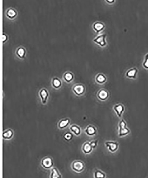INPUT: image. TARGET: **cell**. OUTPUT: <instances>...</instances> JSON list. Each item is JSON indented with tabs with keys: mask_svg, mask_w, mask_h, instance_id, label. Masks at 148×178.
Masks as SVG:
<instances>
[{
	"mask_svg": "<svg viewBox=\"0 0 148 178\" xmlns=\"http://www.w3.org/2000/svg\"><path fill=\"white\" fill-rule=\"evenodd\" d=\"M130 132V130L126 127V123L124 120L122 119L119 123V136H125Z\"/></svg>",
	"mask_w": 148,
	"mask_h": 178,
	"instance_id": "cell-1",
	"label": "cell"
},
{
	"mask_svg": "<svg viewBox=\"0 0 148 178\" xmlns=\"http://www.w3.org/2000/svg\"><path fill=\"white\" fill-rule=\"evenodd\" d=\"M72 169L76 172H80L83 171L84 168V164L81 161H75L72 165Z\"/></svg>",
	"mask_w": 148,
	"mask_h": 178,
	"instance_id": "cell-2",
	"label": "cell"
},
{
	"mask_svg": "<svg viewBox=\"0 0 148 178\" xmlns=\"http://www.w3.org/2000/svg\"><path fill=\"white\" fill-rule=\"evenodd\" d=\"M41 163L44 168L47 169L52 168L53 165L52 159L49 157H46L44 158L41 161Z\"/></svg>",
	"mask_w": 148,
	"mask_h": 178,
	"instance_id": "cell-3",
	"label": "cell"
},
{
	"mask_svg": "<svg viewBox=\"0 0 148 178\" xmlns=\"http://www.w3.org/2000/svg\"><path fill=\"white\" fill-rule=\"evenodd\" d=\"M106 34H102V35H100V36L97 37V38L94 39V42H96L97 44H98L101 47H104L106 45V42L105 41V38H106Z\"/></svg>",
	"mask_w": 148,
	"mask_h": 178,
	"instance_id": "cell-4",
	"label": "cell"
},
{
	"mask_svg": "<svg viewBox=\"0 0 148 178\" xmlns=\"http://www.w3.org/2000/svg\"><path fill=\"white\" fill-rule=\"evenodd\" d=\"M105 145L109 150L112 152H114L116 151L118 148V144L116 142H105Z\"/></svg>",
	"mask_w": 148,
	"mask_h": 178,
	"instance_id": "cell-5",
	"label": "cell"
},
{
	"mask_svg": "<svg viewBox=\"0 0 148 178\" xmlns=\"http://www.w3.org/2000/svg\"><path fill=\"white\" fill-rule=\"evenodd\" d=\"M138 72V70L136 68L134 67L128 70L126 73V76L129 78H135Z\"/></svg>",
	"mask_w": 148,
	"mask_h": 178,
	"instance_id": "cell-6",
	"label": "cell"
},
{
	"mask_svg": "<svg viewBox=\"0 0 148 178\" xmlns=\"http://www.w3.org/2000/svg\"><path fill=\"white\" fill-rule=\"evenodd\" d=\"M39 94L41 99L42 104H46L48 100V97H49V93L47 90L45 89H42L40 91Z\"/></svg>",
	"mask_w": 148,
	"mask_h": 178,
	"instance_id": "cell-7",
	"label": "cell"
},
{
	"mask_svg": "<svg viewBox=\"0 0 148 178\" xmlns=\"http://www.w3.org/2000/svg\"><path fill=\"white\" fill-rule=\"evenodd\" d=\"M113 109L116 113V115H118L119 117H122V115L124 111V107L121 104L116 105H115L113 108Z\"/></svg>",
	"mask_w": 148,
	"mask_h": 178,
	"instance_id": "cell-8",
	"label": "cell"
},
{
	"mask_svg": "<svg viewBox=\"0 0 148 178\" xmlns=\"http://www.w3.org/2000/svg\"><path fill=\"white\" fill-rule=\"evenodd\" d=\"M97 97L101 100H105L109 97L108 92L104 89L101 90L97 93Z\"/></svg>",
	"mask_w": 148,
	"mask_h": 178,
	"instance_id": "cell-9",
	"label": "cell"
},
{
	"mask_svg": "<svg viewBox=\"0 0 148 178\" xmlns=\"http://www.w3.org/2000/svg\"><path fill=\"white\" fill-rule=\"evenodd\" d=\"M85 132L89 136H93L96 134V129L93 126L89 125L85 130Z\"/></svg>",
	"mask_w": 148,
	"mask_h": 178,
	"instance_id": "cell-10",
	"label": "cell"
},
{
	"mask_svg": "<svg viewBox=\"0 0 148 178\" xmlns=\"http://www.w3.org/2000/svg\"><path fill=\"white\" fill-rule=\"evenodd\" d=\"M73 90L77 95H81L84 93L85 88L82 85H77L74 87Z\"/></svg>",
	"mask_w": 148,
	"mask_h": 178,
	"instance_id": "cell-11",
	"label": "cell"
},
{
	"mask_svg": "<svg viewBox=\"0 0 148 178\" xmlns=\"http://www.w3.org/2000/svg\"><path fill=\"white\" fill-rule=\"evenodd\" d=\"M70 123V120L68 119H63L59 122L58 127L60 129H64Z\"/></svg>",
	"mask_w": 148,
	"mask_h": 178,
	"instance_id": "cell-12",
	"label": "cell"
},
{
	"mask_svg": "<svg viewBox=\"0 0 148 178\" xmlns=\"http://www.w3.org/2000/svg\"><path fill=\"white\" fill-rule=\"evenodd\" d=\"M13 135V132L11 129H8L4 131L2 134L3 138L5 139H10L12 138Z\"/></svg>",
	"mask_w": 148,
	"mask_h": 178,
	"instance_id": "cell-13",
	"label": "cell"
},
{
	"mask_svg": "<svg viewBox=\"0 0 148 178\" xmlns=\"http://www.w3.org/2000/svg\"><path fill=\"white\" fill-rule=\"evenodd\" d=\"M105 28V25L102 23L97 22L93 25V29L96 32L99 33Z\"/></svg>",
	"mask_w": 148,
	"mask_h": 178,
	"instance_id": "cell-14",
	"label": "cell"
},
{
	"mask_svg": "<svg viewBox=\"0 0 148 178\" xmlns=\"http://www.w3.org/2000/svg\"><path fill=\"white\" fill-rule=\"evenodd\" d=\"M92 149L93 148L91 146L90 142H85L82 147V150L85 154H89L91 152Z\"/></svg>",
	"mask_w": 148,
	"mask_h": 178,
	"instance_id": "cell-15",
	"label": "cell"
},
{
	"mask_svg": "<svg viewBox=\"0 0 148 178\" xmlns=\"http://www.w3.org/2000/svg\"><path fill=\"white\" fill-rule=\"evenodd\" d=\"M62 177L59 171L56 167H52L51 169L50 178H57Z\"/></svg>",
	"mask_w": 148,
	"mask_h": 178,
	"instance_id": "cell-16",
	"label": "cell"
},
{
	"mask_svg": "<svg viewBox=\"0 0 148 178\" xmlns=\"http://www.w3.org/2000/svg\"><path fill=\"white\" fill-rule=\"evenodd\" d=\"M71 131L73 132L75 135H80L81 133V130L80 127L77 125H73L70 127Z\"/></svg>",
	"mask_w": 148,
	"mask_h": 178,
	"instance_id": "cell-17",
	"label": "cell"
},
{
	"mask_svg": "<svg viewBox=\"0 0 148 178\" xmlns=\"http://www.w3.org/2000/svg\"><path fill=\"white\" fill-rule=\"evenodd\" d=\"M106 78L103 74H99L96 77V81L100 84H102L105 82Z\"/></svg>",
	"mask_w": 148,
	"mask_h": 178,
	"instance_id": "cell-18",
	"label": "cell"
},
{
	"mask_svg": "<svg viewBox=\"0 0 148 178\" xmlns=\"http://www.w3.org/2000/svg\"><path fill=\"white\" fill-rule=\"evenodd\" d=\"M94 177L95 178H105V174L101 171L97 170L94 172Z\"/></svg>",
	"mask_w": 148,
	"mask_h": 178,
	"instance_id": "cell-19",
	"label": "cell"
},
{
	"mask_svg": "<svg viewBox=\"0 0 148 178\" xmlns=\"http://www.w3.org/2000/svg\"><path fill=\"white\" fill-rule=\"evenodd\" d=\"M53 86L55 88H59L61 85V82L57 78H55L53 80Z\"/></svg>",
	"mask_w": 148,
	"mask_h": 178,
	"instance_id": "cell-20",
	"label": "cell"
},
{
	"mask_svg": "<svg viewBox=\"0 0 148 178\" xmlns=\"http://www.w3.org/2000/svg\"><path fill=\"white\" fill-rule=\"evenodd\" d=\"M143 66L145 69L148 70V53L145 55V60L143 63Z\"/></svg>",
	"mask_w": 148,
	"mask_h": 178,
	"instance_id": "cell-21",
	"label": "cell"
},
{
	"mask_svg": "<svg viewBox=\"0 0 148 178\" xmlns=\"http://www.w3.org/2000/svg\"><path fill=\"white\" fill-rule=\"evenodd\" d=\"M64 78L65 80L68 82H70L73 79V75L71 73H67L66 74H65Z\"/></svg>",
	"mask_w": 148,
	"mask_h": 178,
	"instance_id": "cell-22",
	"label": "cell"
},
{
	"mask_svg": "<svg viewBox=\"0 0 148 178\" xmlns=\"http://www.w3.org/2000/svg\"><path fill=\"white\" fill-rule=\"evenodd\" d=\"M16 15V13L13 9H10L8 12V15L10 18H13Z\"/></svg>",
	"mask_w": 148,
	"mask_h": 178,
	"instance_id": "cell-23",
	"label": "cell"
},
{
	"mask_svg": "<svg viewBox=\"0 0 148 178\" xmlns=\"http://www.w3.org/2000/svg\"><path fill=\"white\" fill-rule=\"evenodd\" d=\"M64 138L66 140H70L72 138H73V135L71 133H69V132H68V133H66L64 135Z\"/></svg>",
	"mask_w": 148,
	"mask_h": 178,
	"instance_id": "cell-24",
	"label": "cell"
},
{
	"mask_svg": "<svg viewBox=\"0 0 148 178\" xmlns=\"http://www.w3.org/2000/svg\"><path fill=\"white\" fill-rule=\"evenodd\" d=\"M18 54L19 56L20 57H23L25 54V51L23 49H20L18 51Z\"/></svg>",
	"mask_w": 148,
	"mask_h": 178,
	"instance_id": "cell-25",
	"label": "cell"
},
{
	"mask_svg": "<svg viewBox=\"0 0 148 178\" xmlns=\"http://www.w3.org/2000/svg\"><path fill=\"white\" fill-rule=\"evenodd\" d=\"M90 143L93 148H96V146H97V140H96V141H94H94H92V142H90Z\"/></svg>",
	"mask_w": 148,
	"mask_h": 178,
	"instance_id": "cell-26",
	"label": "cell"
},
{
	"mask_svg": "<svg viewBox=\"0 0 148 178\" xmlns=\"http://www.w3.org/2000/svg\"><path fill=\"white\" fill-rule=\"evenodd\" d=\"M105 1L109 4H112L115 1V0H105Z\"/></svg>",
	"mask_w": 148,
	"mask_h": 178,
	"instance_id": "cell-27",
	"label": "cell"
},
{
	"mask_svg": "<svg viewBox=\"0 0 148 178\" xmlns=\"http://www.w3.org/2000/svg\"><path fill=\"white\" fill-rule=\"evenodd\" d=\"M6 39V36L5 35H3L2 36V40L3 41H5Z\"/></svg>",
	"mask_w": 148,
	"mask_h": 178,
	"instance_id": "cell-28",
	"label": "cell"
}]
</instances>
